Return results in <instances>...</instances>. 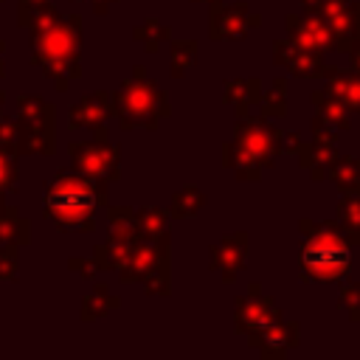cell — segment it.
Wrapping results in <instances>:
<instances>
[{
  "label": "cell",
  "mask_w": 360,
  "mask_h": 360,
  "mask_svg": "<svg viewBox=\"0 0 360 360\" xmlns=\"http://www.w3.org/2000/svg\"><path fill=\"white\" fill-rule=\"evenodd\" d=\"M93 208V191L84 183H59L51 188L48 194V214L56 217L59 222L76 225L79 219H84Z\"/></svg>",
  "instance_id": "6da1fadb"
}]
</instances>
